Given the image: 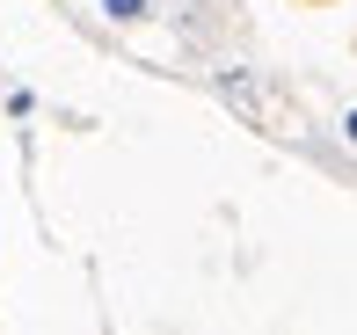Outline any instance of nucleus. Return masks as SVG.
Returning a JSON list of instances; mask_svg holds the SVG:
<instances>
[{"mask_svg":"<svg viewBox=\"0 0 357 335\" xmlns=\"http://www.w3.org/2000/svg\"><path fill=\"white\" fill-rule=\"evenodd\" d=\"M102 8L117 15V22H139V15H146V0H102Z\"/></svg>","mask_w":357,"mask_h":335,"instance_id":"obj_1","label":"nucleus"},{"mask_svg":"<svg viewBox=\"0 0 357 335\" xmlns=\"http://www.w3.org/2000/svg\"><path fill=\"white\" fill-rule=\"evenodd\" d=\"M350 139H357V117H350Z\"/></svg>","mask_w":357,"mask_h":335,"instance_id":"obj_2","label":"nucleus"}]
</instances>
